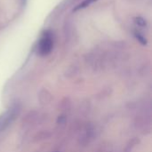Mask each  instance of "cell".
I'll use <instances>...</instances> for the list:
<instances>
[{"mask_svg": "<svg viewBox=\"0 0 152 152\" xmlns=\"http://www.w3.org/2000/svg\"><path fill=\"white\" fill-rule=\"evenodd\" d=\"M51 136H52V133L50 131H48V130H42V131L37 132L34 135L33 142H42L44 140L49 139Z\"/></svg>", "mask_w": 152, "mask_h": 152, "instance_id": "7", "label": "cell"}, {"mask_svg": "<svg viewBox=\"0 0 152 152\" xmlns=\"http://www.w3.org/2000/svg\"><path fill=\"white\" fill-rule=\"evenodd\" d=\"M21 1H22V3H23V4H25V2H26V0H21Z\"/></svg>", "mask_w": 152, "mask_h": 152, "instance_id": "12", "label": "cell"}, {"mask_svg": "<svg viewBox=\"0 0 152 152\" xmlns=\"http://www.w3.org/2000/svg\"><path fill=\"white\" fill-rule=\"evenodd\" d=\"M46 119V114L42 113L38 110H31L28 112L22 119L23 128H31L39 124H42Z\"/></svg>", "mask_w": 152, "mask_h": 152, "instance_id": "3", "label": "cell"}, {"mask_svg": "<svg viewBox=\"0 0 152 152\" xmlns=\"http://www.w3.org/2000/svg\"><path fill=\"white\" fill-rule=\"evenodd\" d=\"M95 1H97V0H84L82 3H80L79 4H77V5L73 9V12H77V11H78V10L86 8V7H88L90 4H92L93 3H94Z\"/></svg>", "mask_w": 152, "mask_h": 152, "instance_id": "8", "label": "cell"}, {"mask_svg": "<svg viewBox=\"0 0 152 152\" xmlns=\"http://www.w3.org/2000/svg\"><path fill=\"white\" fill-rule=\"evenodd\" d=\"M53 100V95L52 94L46 90V89H42L38 93V101L41 105H48L51 103Z\"/></svg>", "mask_w": 152, "mask_h": 152, "instance_id": "5", "label": "cell"}, {"mask_svg": "<svg viewBox=\"0 0 152 152\" xmlns=\"http://www.w3.org/2000/svg\"><path fill=\"white\" fill-rule=\"evenodd\" d=\"M134 36H135V37L137 38V40H138L142 45H147V39H146L141 33L135 32V33H134Z\"/></svg>", "mask_w": 152, "mask_h": 152, "instance_id": "11", "label": "cell"}, {"mask_svg": "<svg viewBox=\"0 0 152 152\" xmlns=\"http://www.w3.org/2000/svg\"><path fill=\"white\" fill-rule=\"evenodd\" d=\"M134 22H135L136 25H138L140 27H146L147 26V21L142 17H136V18H134Z\"/></svg>", "mask_w": 152, "mask_h": 152, "instance_id": "10", "label": "cell"}, {"mask_svg": "<svg viewBox=\"0 0 152 152\" xmlns=\"http://www.w3.org/2000/svg\"><path fill=\"white\" fill-rule=\"evenodd\" d=\"M20 105L15 103L0 117V133L4 132L15 120L20 112Z\"/></svg>", "mask_w": 152, "mask_h": 152, "instance_id": "2", "label": "cell"}, {"mask_svg": "<svg viewBox=\"0 0 152 152\" xmlns=\"http://www.w3.org/2000/svg\"><path fill=\"white\" fill-rule=\"evenodd\" d=\"M53 47V39L52 35L49 32H45L43 37H41V39L38 42L37 45V53L42 55V56H45L48 55Z\"/></svg>", "mask_w": 152, "mask_h": 152, "instance_id": "4", "label": "cell"}, {"mask_svg": "<svg viewBox=\"0 0 152 152\" xmlns=\"http://www.w3.org/2000/svg\"><path fill=\"white\" fill-rule=\"evenodd\" d=\"M66 123H67V115L66 114H61V116L58 117L57 126L59 128H63L66 126Z\"/></svg>", "mask_w": 152, "mask_h": 152, "instance_id": "9", "label": "cell"}, {"mask_svg": "<svg viewBox=\"0 0 152 152\" xmlns=\"http://www.w3.org/2000/svg\"><path fill=\"white\" fill-rule=\"evenodd\" d=\"M71 107H72L71 101L68 97L63 98L61 101V102L59 103V110L62 112V114H66L67 115V113L70 111Z\"/></svg>", "mask_w": 152, "mask_h": 152, "instance_id": "6", "label": "cell"}, {"mask_svg": "<svg viewBox=\"0 0 152 152\" xmlns=\"http://www.w3.org/2000/svg\"><path fill=\"white\" fill-rule=\"evenodd\" d=\"M77 129L78 133L77 142L80 146H87L94 140L96 136V128L92 124H80Z\"/></svg>", "mask_w": 152, "mask_h": 152, "instance_id": "1", "label": "cell"}]
</instances>
